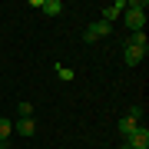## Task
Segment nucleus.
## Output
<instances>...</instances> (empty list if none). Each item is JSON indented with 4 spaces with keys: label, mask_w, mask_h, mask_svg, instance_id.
I'll list each match as a JSON object with an SVG mask.
<instances>
[{
    "label": "nucleus",
    "mask_w": 149,
    "mask_h": 149,
    "mask_svg": "<svg viewBox=\"0 0 149 149\" xmlns=\"http://www.w3.org/2000/svg\"><path fill=\"white\" fill-rule=\"evenodd\" d=\"M126 143H129V149H149V129L146 126H136Z\"/></svg>",
    "instance_id": "f03ea898"
},
{
    "label": "nucleus",
    "mask_w": 149,
    "mask_h": 149,
    "mask_svg": "<svg viewBox=\"0 0 149 149\" xmlns=\"http://www.w3.org/2000/svg\"><path fill=\"white\" fill-rule=\"evenodd\" d=\"M109 33H113L109 23L96 20V23H90V27H86V40H100V37H109Z\"/></svg>",
    "instance_id": "7ed1b4c3"
},
{
    "label": "nucleus",
    "mask_w": 149,
    "mask_h": 149,
    "mask_svg": "<svg viewBox=\"0 0 149 149\" xmlns=\"http://www.w3.org/2000/svg\"><path fill=\"white\" fill-rule=\"evenodd\" d=\"M17 113H20V119H30V116H33V106H30V103H20Z\"/></svg>",
    "instance_id": "9b49d317"
},
{
    "label": "nucleus",
    "mask_w": 149,
    "mask_h": 149,
    "mask_svg": "<svg viewBox=\"0 0 149 149\" xmlns=\"http://www.w3.org/2000/svg\"><path fill=\"white\" fill-rule=\"evenodd\" d=\"M119 10H126V0H116V3L103 7V17H100V20H103V23H109V27H113V20L119 17Z\"/></svg>",
    "instance_id": "20e7f679"
},
{
    "label": "nucleus",
    "mask_w": 149,
    "mask_h": 149,
    "mask_svg": "<svg viewBox=\"0 0 149 149\" xmlns=\"http://www.w3.org/2000/svg\"><path fill=\"white\" fill-rule=\"evenodd\" d=\"M129 119H136V123H139V119H143V109H139V106H133V109H129Z\"/></svg>",
    "instance_id": "ddd939ff"
},
{
    "label": "nucleus",
    "mask_w": 149,
    "mask_h": 149,
    "mask_svg": "<svg viewBox=\"0 0 149 149\" xmlns=\"http://www.w3.org/2000/svg\"><path fill=\"white\" fill-rule=\"evenodd\" d=\"M126 47H136V50H143V53H146V50H149V40H146L143 30H136V33H129V37H126Z\"/></svg>",
    "instance_id": "39448f33"
},
{
    "label": "nucleus",
    "mask_w": 149,
    "mask_h": 149,
    "mask_svg": "<svg viewBox=\"0 0 149 149\" xmlns=\"http://www.w3.org/2000/svg\"><path fill=\"white\" fill-rule=\"evenodd\" d=\"M126 27L133 30V33L146 27V3H143V0H133V3H126Z\"/></svg>",
    "instance_id": "f257e3e1"
},
{
    "label": "nucleus",
    "mask_w": 149,
    "mask_h": 149,
    "mask_svg": "<svg viewBox=\"0 0 149 149\" xmlns=\"http://www.w3.org/2000/svg\"><path fill=\"white\" fill-rule=\"evenodd\" d=\"M33 129H37L33 119H17L13 123V133H20V136H33Z\"/></svg>",
    "instance_id": "6e6552de"
},
{
    "label": "nucleus",
    "mask_w": 149,
    "mask_h": 149,
    "mask_svg": "<svg viewBox=\"0 0 149 149\" xmlns=\"http://www.w3.org/2000/svg\"><path fill=\"white\" fill-rule=\"evenodd\" d=\"M56 76H60V80H73V70H66V66H56Z\"/></svg>",
    "instance_id": "f8f14e48"
},
{
    "label": "nucleus",
    "mask_w": 149,
    "mask_h": 149,
    "mask_svg": "<svg viewBox=\"0 0 149 149\" xmlns=\"http://www.w3.org/2000/svg\"><path fill=\"white\" fill-rule=\"evenodd\" d=\"M40 10L47 13V17H56L60 10H63V3H60V0H43V3H40Z\"/></svg>",
    "instance_id": "1a4fd4ad"
},
{
    "label": "nucleus",
    "mask_w": 149,
    "mask_h": 149,
    "mask_svg": "<svg viewBox=\"0 0 149 149\" xmlns=\"http://www.w3.org/2000/svg\"><path fill=\"white\" fill-rule=\"evenodd\" d=\"M143 50H136V47H126V50H123V60H126V63L129 66H136V63H143Z\"/></svg>",
    "instance_id": "423d86ee"
},
{
    "label": "nucleus",
    "mask_w": 149,
    "mask_h": 149,
    "mask_svg": "<svg viewBox=\"0 0 149 149\" xmlns=\"http://www.w3.org/2000/svg\"><path fill=\"white\" fill-rule=\"evenodd\" d=\"M136 126H139L136 119H129V116H123L116 129H119V136H123V139H129V136H133V129H136Z\"/></svg>",
    "instance_id": "0eeeda50"
},
{
    "label": "nucleus",
    "mask_w": 149,
    "mask_h": 149,
    "mask_svg": "<svg viewBox=\"0 0 149 149\" xmlns=\"http://www.w3.org/2000/svg\"><path fill=\"white\" fill-rule=\"evenodd\" d=\"M13 133V126H10V119H0V143H7Z\"/></svg>",
    "instance_id": "9d476101"
}]
</instances>
